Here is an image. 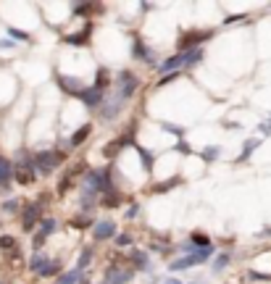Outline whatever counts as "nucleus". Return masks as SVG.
Returning a JSON list of instances; mask_svg holds the SVG:
<instances>
[{
	"mask_svg": "<svg viewBox=\"0 0 271 284\" xmlns=\"http://www.w3.org/2000/svg\"><path fill=\"white\" fill-rule=\"evenodd\" d=\"M211 29L208 32H184L182 34V40H179V48L182 50H195L192 45H200V42H205V37H211Z\"/></svg>",
	"mask_w": 271,
	"mask_h": 284,
	"instance_id": "obj_6",
	"label": "nucleus"
},
{
	"mask_svg": "<svg viewBox=\"0 0 271 284\" xmlns=\"http://www.w3.org/2000/svg\"><path fill=\"white\" fill-rule=\"evenodd\" d=\"M163 284H182L179 279H163Z\"/></svg>",
	"mask_w": 271,
	"mask_h": 284,
	"instance_id": "obj_34",
	"label": "nucleus"
},
{
	"mask_svg": "<svg viewBox=\"0 0 271 284\" xmlns=\"http://www.w3.org/2000/svg\"><path fill=\"white\" fill-rule=\"evenodd\" d=\"M124 103H127V100H121L116 93H114V95H108V97H103V103H100V116L111 121V118H116V116H119V111L124 108Z\"/></svg>",
	"mask_w": 271,
	"mask_h": 284,
	"instance_id": "obj_4",
	"label": "nucleus"
},
{
	"mask_svg": "<svg viewBox=\"0 0 271 284\" xmlns=\"http://www.w3.org/2000/svg\"><path fill=\"white\" fill-rule=\"evenodd\" d=\"M258 237H261V240H264V237H271V229L266 226V229H264V232H258Z\"/></svg>",
	"mask_w": 271,
	"mask_h": 284,
	"instance_id": "obj_33",
	"label": "nucleus"
},
{
	"mask_svg": "<svg viewBox=\"0 0 271 284\" xmlns=\"http://www.w3.org/2000/svg\"><path fill=\"white\" fill-rule=\"evenodd\" d=\"M135 56L137 58H145V61H153V53L142 45V40H135Z\"/></svg>",
	"mask_w": 271,
	"mask_h": 284,
	"instance_id": "obj_19",
	"label": "nucleus"
},
{
	"mask_svg": "<svg viewBox=\"0 0 271 284\" xmlns=\"http://www.w3.org/2000/svg\"><path fill=\"white\" fill-rule=\"evenodd\" d=\"M90 132H92V126H90V124H85L82 129H77V132L71 134V140H69V148H79V145L90 137Z\"/></svg>",
	"mask_w": 271,
	"mask_h": 284,
	"instance_id": "obj_12",
	"label": "nucleus"
},
{
	"mask_svg": "<svg viewBox=\"0 0 271 284\" xmlns=\"http://www.w3.org/2000/svg\"><path fill=\"white\" fill-rule=\"evenodd\" d=\"M8 32H11V37H16V40H29L26 32H18V29H8Z\"/></svg>",
	"mask_w": 271,
	"mask_h": 284,
	"instance_id": "obj_30",
	"label": "nucleus"
},
{
	"mask_svg": "<svg viewBox=\"0 0 271 284\" xmlns=\"http://www.w3.org/2000/svg\"><path fill=\"white\" fill-rule=\"evenodd\" d=\"M0 247H16L13 237H0Z\"/></svg>",
	"mask_w": 271,
	"mask_h": 284,
	"instance_id": "obj_29",
	"label": "nucleus"
},
{
	"mask_svg": "<svg viewBox=\"0 0 271 284\" xmlns=\"http://www.w3.org/2000/svg\"><path fill=\"white\" fill-rule=\"evenodd\" d=\"M137 213H139V205H137V203H135V205H132V208H129V210H127V218H135V216H137Z\"/></svg>",
	"mask_w": 271,
	"mask_h": 284,
	"instance_id": "obj_31",
	"label": "nucleus"
},
{
	"mask_svg": "<svg viewBox=\"0 0 271 284\" xmlns=\"http://www.w3.org/2000/svg\"><path fill=\"white\" fill-rule=\"evenodd\" d=\"M11 177H13V166H11V161H5L3 155H0V189L8 187Z\"/></svg>",
	"mask_w": 271,
	"mask_h": 284,
	"instance_id": "obj_11",
	"label": "nucleus"
},
{
	"mask_svg": "<svg viewBox=\"0 0 271 284\" xmlns=\"http://www.w3.org/2000/svg\"><path fill=\"white\" fill-rule=\"evenodd\" d=\"M135 279V271L129 269H108L103 274V284H127Z\"/></svg>",
	"mask_w": 271,
	"mask_h": 284,
	"instance_id": "obj_5",
	"label": "nucleus"
},
{
	"mask_svg": "<svg viewBox=\"0 0 271 284\" xmlns=\"http://www.w3.org/2000/svg\"><path fill=\"white\" fill-rule=\"evenodd\" d=\"M108 85H111V82H108V69H100L98 74H95V85H92V87H98V90H103V93H106Z\"/></svg>",
	"mask_w": 271,
	"mask_h": 284,
	"instance_id": "obj_18",
	"label": "nucleus"
},
{
	"mask_svg": "<svg viewBox=\"0 0 271 284\" xmlns=\"http://www.w3.org/2000/svg\"><path fill=\"white\" fill-rule=\"evenodd\" d=\"M40 213H42V208L37 205V203H29L24 210V216H21V224H24V232H32L34 224L40 221Z\"/></svg>",
	"mask_w": 271,
	"mask_h": 284,
	"instance_id": "obj_8",
	"label": "nucleus"
},
{
	"mask_svg": "<svg viewBox=\"0 0 271 284\" xmlns=\"http://www.w3.org/2000/svg\"><path fill=\"white\" fill-rule=\"evenodd\" d=\"M103 97H106V95H103V90H98V87H85V90L79 93V100H82L87 108H98V105L103 103Z\"/></svg>",
	"mask_w": 271,
	"mask_h": 284,
	"instance_id": "obj_7",
	"label": "nucleus"
},
{
	"mask_svg": "<svg viewBox=\"0 0 271 284\" xmlns=\"http://www.w3.org/2000/svg\"><path fill=\"white\" fill-rule=\"evenodd\" d=\"M92 234H95V240H111V237H116V224L114 221H98L95 229H92Z\"/></svg>",
	"mask_w": 271,
	"mask_h": 284,
	"instance_id": "obj_9",
	"label": "nucleus"
},
{
	"mask_svg": "<svg viewBox=\"0 0 271 284\" xmlns=\"http://www.w3.org/2000/svg\"><path fill=\"white\" fill-rule=\"evenodd\" d=\"M248 279H256V282H269L271 274H256V271H248Z\"/></svg>",
	"mask_w": 271,
	"mask_h": 284,
	"instance_id": "obj_26",
	"label": "nucleus"
},
{
	"mask_svg": "<svg viewBox=\"0 0 271 284\" xmlns=\"http://www.w3.org/2000/svg\"><path fill=\"white\" fill-rule=\"evenodd\" d=\"M58 163H61V153L58 150H40V153H34V158H32L34 171H40V174L55 171V169H58Z\"/></svg>",
	"mask_w": 271,
	"mask_h": 284,
	"instance_id": "obj_2",
	"label": "nucleus"
},
{
	"mask_svg": "<svg viewBox=\"0 0 271 284\" xmlns=\"http://www.w3.org/2000/svg\"><path fill=\"white\" fill-rule=\"evenodd\" d=\"M258 145H261V140H248V142H245V148H242V153H240V158H237V161H240V163H242V161H248L250 155L256 153V148H258Z\"/></svg>",
	"mask_w": 271,
	"mask_h": 284,
	"instance_id": "obj_17",
	"label": "nucleus"
},
{
	"mask_svg": "<svg viewBox=\"0 0 271 284\" xmlns=\"http://www.w3.org/2000/svg\"><path fill=\"white\" fill-rule=\"evenodd\" d=\"M3 210H5V213H16V210H18V200H8V203H3Z\"/></svg>",
	"mask_w": 271,
	"mask_h": 284,
	"instance_id": "obj_27",
	"label": "nucleus"
},
{
	"mask_svg": "<svg viewBox=\"0 0 271 284\" xmlns=\"http://www.w3.org/2000/svg\"><path fill=\"white\" fill-rule=\"evenodd\" d=\"M90 261H92V250H90V247H85V253H82V258L77 261V269H79V271H85Z\"/></svg>",
	"mask_w": 271,
	"mask_h": 284,
	"instance_id": "obj_22",
	"label": "nucleus"
},
{
	"mask_svg": "<svg viewBox=\"0 0 271 284\" xmlns=\"http://www.w3.org/2000/svg\"><path fill=\"white\" fill-rule=\"evenodd\" d=\"M176 150H179V153H190V148H187V142H179V145H176Z\"/></svg>",
	"mask_w": 271,
	"mask_h": 284,
	"instance_id": "obj_32",
	"label": "nucleus"
},
{
	"mask_svg": "<svg viewBox=\"0 0 271 284\" xmlns=\"http://www.w3.org/2000/svg\"><path fill=\"white\" fill-rule=\"evenodd\" d=\"M77 282H82V271L79 269L66 271V274H61V277H58V284H77Z\"/></svg>",
	"mask_w": 271,
	"mask_h": 284,
	"instance_id": "obj_14",
	"label": "nucleus"
},
{
	"mask_svg": "<svg viewBox=\"0 0 271 284\" xmlns=\"http://www.w3.org/2000/svg\"><path fill=\"white\" fill-rule=\"evenodd\" d=\"M58 85H61L63 90H66L69 95H79L82 90H85L79 79H74V77H63V74H58Z\"/></svg>",
	"mask_w": 271,
	"mask_h": 284,
	"instance_id": "obj_10",
	"label": "nucleus"
},
{
	"mask_svg": "<svg viewBox=\"0 0 271 284\" xmlns=\"http://www.w3.org/2000/svg\"><path fill=\"white\" fill-rule=\"evenodd\" d=\"M229 261H232V255H229V253H221L219 258H216V263H213V271H221V269H224V266H227Z\"/></svg>",
	"mask_w": 271,
	"mask_h": 284,
	"instance_id": "obj_23",
	"label": "nucleus"
},
{
	"mask_svg": "<svg viewBox=\"0 0 271 284\" xmlns=\"http://www.w3.org/2000/svg\"><path fill=\"white\" fill-rule=\"evenodd\" d=\"M258 129H261V134H266V137H271V116L266 118V121H261V124H258Z\"/></svg>",
	"mask_w": 271,
	"mask_h": 284,
	"instance_id": "obj_25",
	"label": "nucleus"
},
{
	"mask_svg": "<svg viewBox=\"0 0 271 284\" xmlns=\"http://www.w3.org/2000/svg\"><path fill=\"white\" fill-rule=\"evenodd\" d=\"M55 226H58V221H55V218H42V224H40V237H42V240L55 232Z\"/></svg>",
	"mask_w": 271,
	"mask_h": 284,
	"instance_id": "obj_15",
	"label": "nucleus"
},
{
	"mask_svg": "<svg viewBox=\"0 0 271 284\" xmlns=\"http://www.w3.org/2000/svg\"><path fill=\"white\" fill-rule=\"evenodd\" d=\"M48 263H50V261H48V255L37 250V253L32 255V261H29V271H34V274H42V269H45Z\"/></svg>",
	"mask_w": 271,
	"mask_h": 284,
	"instance_id": "obj_13",
	"label": "nucleus"
},
{
	"mask_svg": "<svg viewBox=\"0 0 271 284\" xmlns=\"http://www.w3.org/2000/svg\"><path fill=\"white\" fill-rule=\"evenodd\" d=\"M137 77L132 74V71H121L119 74V79H116V95L121 97V100H129L135 95V90H137Z\"/></svg>",
	"mask_w": 271,
	"mask_h": 284,
	"instance_id": "obj_3",
	"label": "nucleus"
},
{
	"mask_svg": "<svg viewBox=\"0 0 271 284\" xmlns=\"http://www.w3.org/2000/svg\"><path fill=\"white\" fill-rule=\"evenodd\" d=\"M216 155H219V148H208V150H203V158H205V161H213Z\"/></svg>",
	"mask_w": 271,
	"mask_h": 284,
	"instance_id": "obj_28",
	"label": "nucleus"
},
{
	"mask_svg": "<svg viewBox=\"0 0 271 284\" xmlns=\"http://www.w3.org/2000/svg\"><path fill=\"white\" fill-rule=\"evenodd\" d=\"M203 58V50L200 48H195V50H182V53H176V56L171 58H166L163 63H158V71L161 74H174L176 69H187V66H195Z\"/></svg>",
	"mask_w": 271,
	"mask_h": 284,
	"instance_id": "obj_1",
	"label": "nucleus"
},
{
	"mask_svg": "<svg viewBox=\"0 0 271 284\" xmlns=\"http://www.w3.org/2000/svg\"><path fill=\"white\" fill-rule=\"evenodd\" d=\"M55 274H61V263H55V261H50L48 266L42 269V274L40 277H55Z\"/></svg>",
	"mask_w": 271,
	"mask_h": 284,
	"instance_id": "obj_21",
	"label": "nucleus"
},
{
	"mask_svg": "<svg viewBox=\"0 0 271 284\" xmlns=\"http://www.w3.org/2000/svg\"><path fill=\"white\" fill-rule=\"evenodd\" d=\"M132 261H135V266H137V269L150 271V263H147V253H145V250H142V253H139V250H135V253H132Z\"/></svg>",
	"mask_w": 271,
	"mask_h": 284,
	"instance_id": "obj_16",
	"label": "nucleus"
},
{
	"mask_svg": "<svg viewBox=\"0 0 271 284\" xmlns=\"http://www.w3.org/2000/svg\"><path fill=\"white\" fill-rule=\"evenodd\" d=\"M137 153H139V158L145 161V171H150V169H153V153L145 150L142 145H137Z\"/></svg>",
	"mask_w": 271,
	"mask_h": 284,
	"instance_id": "obj_20",
	"label": "nucleus"
},
{
	"mask_svg": "<svg viewBox=\"0 0 271 284\" xmlns=\"http://www.w3.org/2000/svg\"><path fill=\"white\" fill-rule=\"evenodd\" d=\"M116 245L119 247H129V245H132V237H129V234H116Z\"/></svg>",
	"mask_w": 271,
	"mask_h": 284,
	"instance_id": "obj_24",
	"label": "nucleus"
}]
</instances>
